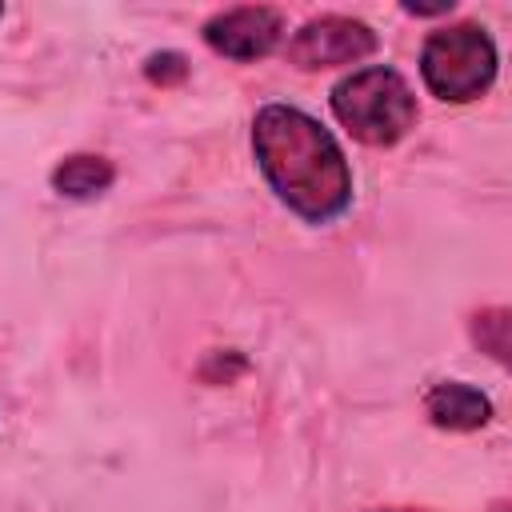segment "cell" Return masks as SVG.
<instances>
[{
    "label": "cell",
    "mask_w": 512,
    "mask_h": 512,
    "mask_svg": "<svg viewBox=\"0 0 512 512\" xmlns=\"http://www.w3.org/2000/svg\"><path fill=\"white\" fill-rule=\"evenodd\" d=\"M376 52V32L364 20L352 16H312L288 36V64L300 72H320V68H340V64H360L364 56Z\"/></svg>",
    "instance_id": "obj_4"
},
{
    "label": "cell",
    "mask_w": 512,
    "mask_h": 512,
    "mask_svg": "<svg viewBox=\"0 0 512 512\" xmlns=\"http://www.w3.org/2000/svg\"><path fill=\"white\" fill-rule=\"evenodd\" d=\"M424 412L436 428H448V432H476L492 420V400L464 384V380H444V384H432L428 396H424Z\"/></svg>",
    "instance_id": "obj_6"
},
{
    "label": "cell",
    "mask_w": 512,
    "mask_h": 512,
    "mask_svg": "<svg viewBox=\"0 0 512 512\" xmlns=\"http://www.w3.org/2000/svg\"><path fill=\"white\" fill-rule=\"evenodd\" d=\"M256 164L288 212L308 224H332L352 204V168L336 136L292 104H264L252 120Z\"/></svg>",
    "instance_id": "obj_1"
},
{
    "label": "cell",
    "mask_w": 512,
    "mask_h": 512,
    "mask_svg": "<svg viewBox=\"0 0 512 512\" xmlns=\"http://www.w3.org/2000/svg\"><path fill=\"white\" fill-rule=\"evenodd\" d=\"M328 100H332L336 120L360 144H372V148L400 144L420 116L412 84L388 64H368V68L348 72L344 80L332 84Z\"/></svg>",
    "instance_id": "obj_2"
},
{
    "label": "cell",
    "mask_w": 512,
    "mask_h": 512,
    "mask_svg": "<svg viewBox=\"0 0 512 512\" xmlns=\"http://www.w3.org/2000/svg\"><path fill=\"white\" fill-rule=\"evenodd\" d=\"M0 16H4V8H0Z\"/></svg>",
    "instance_id": "obj_10"
},
{
    "label": "cell",
    "mask_w": 512,
    "mask_h": 512,
    "mask_svg": "<svg viewBox=\"0 0 512 512\" xmlns=\"http://www.w3.org/2000/svg\"><path fill=\"white\" fill-rule=\"evenodd\" d=\"M200 36L216 56L248 64V60H264L268 52H276L284 36V16L268 4H240V8H224L208 16Z\"/></svg>",
    "instance_id": "obj_5"
},
{
    "label": "cell",
    "mask_w": 512,
    "mask_h": 512,
    "mask_svg": "<svg viewBox=\"0 0 512 512\" xmlns=\"http://www.w3.org/2000/svg\"><path fill=\"white\" fill-rule=\"evenodd\" d=\"M420 76L444 104H468L496 80V44L480 24H448L424 40Z\"/></svg>",
    "instance_id": "obj_3"
},
{
    "label": "cell",
    "mask_w": 512,
    "mask_h": 512,
    "mask_svg": "<svg viewBox=\"0 0 512 512\" xmlns=\"http://www.w3.org/2000/svg\"><path fill=\"white\" fill-rule=\"evenodd\" d=\"M144 76H148L152 84H176V80L188 76V64H184L180 52H156V56H148V64H144Z\"/></svg>",
    "instance_id": "obj_8"
},
{
    "label": "cell",
    "mask_w": 512,
    "mask_h": 512,
    "mask_svg": "<svg viewBox=\"0 0 512 512\" xmlns=\"http://www.w3.org/2000/svg\"><path fill=\"white\" fill-rule=\"evenodd\" d=\"M380 512H424V508H380Z\"/></svg>",
    "instance_id": "obj_9"
},
{
    "label": "cell",
    "mask_w": 512,
    "mask_h": 512,
    "mask_svg": "<svg viewBox=\"0 0 512 512\" xmlns=\"http://www.w3.org/2000/svg\"><path fill=\"white\" fill-rule=\"evenodd\" d=\"M112 180H116L112 160L92 156V152H76V156L60 160V164L52 168V188H56L60 196H68V200H92V196L108 192Z\"/></svg>",
    "instance_id": "obj_7"
}]
</instances>
